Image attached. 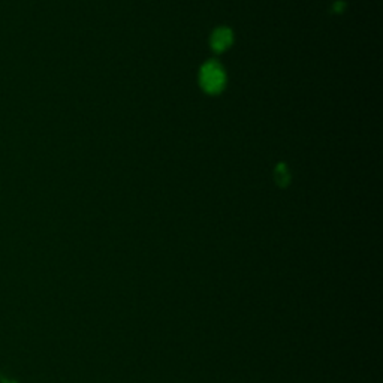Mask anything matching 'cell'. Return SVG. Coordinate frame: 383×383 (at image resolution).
Masks as SVG:
<instances>
[{
  "mask_svg": "<svg viewBox=\"0 0 383 383\" xmlns=\"http://www.w3.org/2000/svg\"><path fill=\"white\" fill-rule=\"evenodd\" d=\"M200 84L208 95H217L226 86V74L216 60H208L200 71Z\"/></svg>",
  "mask_w": 383,
  "mask_h": 383,
  "instance_id": "cell-1",
  "label": "cell"
},
{
  "mask_svg": "<svg viewBox=\"0 0 383 383\" xmlns=\"http://www.w3.org/2000/svg\"><path fill=\"white\" fill-rule=\"evenodd\" d=\"M232 42H234V33H232V30L228 27L216 29L210 38V45L213 51L216 53H222L228 50L232 45Z\"/></svg>",
  "mask_w": 383,
  "mask_h": 383,
  "instance_id": "cell-2",
  "label": "cell"
},
{
  "mask_svg": "<svg viewBox=\"0 0 383 383\" xmlns=\"http://www.w3.org/2000/svg\"><path fill=\"white\" fill-rule=\"evenodd\" d=\"M274 178H275V183L278 186H282V188H285V186L289 184V180H291V176H289V169L285 164H278L275 167V171H274Z\"/></svg>",
  "mask_w": 383,
  "mask_h": 383,
  "instance_id": "cell-3",
  "label": "cell"
},
{
  "mask_svg": "<svg viewBox=\"0 0 383 383\" xmlns=\"http://www.w3.org/2000/svg\"><path fill=\"white\" fill-rule=\"evenodd\" d=\"M342 9H344L343 4H334V11H342Z\"/></svg>",
  "mask_w": 383,
  "mask_h": 383,
  "instance_id": "cell-4",
  "label": "cell"
}]
</instances>
